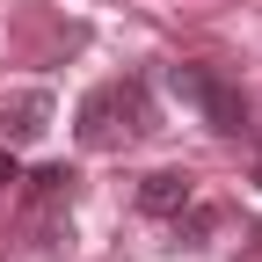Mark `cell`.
Listing matches in <instances>:
<instances>
[{
  "instance_id": "obj_3",
  "label": "cell",
  "mask_w": 262,
  "mask_h": 262,
  "mask_svg": "<svg viewBox=\"0 0 262 262\" xmlns=\"http://www.w3.org/2000/svg\"><path fill=\"white\" fill-rule=\"evenodd\" d=\"M182 204H196L189 168H153V175L139 182V211H146V219H175Z\"/></svg>"
},
{
  "instance_id": "obj_7",
  "label": "cell",
  "mask_w": 262,
  "mask_h": 262,
  "mask_svg": "<svg viewBox=\"0 0 262 262\" xmlns=\"http://www.w3.org/2000/svg\"><path fill=\"white\" fill-rule=\"evenodd\" d=\"M248 131H262V124H248ZM255 182H262V153H255Z\"/></svg>"
},
{
  "instance_id": "obj_2",
  "label": "cell",
  "mask_w": 262,
  "mask_h": 262,
  "mask_svg": "<svg viewBox=\"0 0 262 262\" xmlns=\"http://www.w3.org/2000/svg\"><path fill=\"white\" fill-rule=\"evenodd\" d=\"M168 88L182 95V102L204 117L219 139H241V131L255 124V110H248V95L226 80V73H211V66H168Z\"/></svg>"
},
{
  "instance_id": "obj_5",
  "label": "cell",
  "mask_w": 262,
  "mask_h": 262,
  "mask_svg": "<svg viewBox=\"0 0 262 262\" xmlns=\"http://www.w3.org/2000/svg\"><path fill=\"white\" fill-rule=\"evenodd\" d=\"M29 182V196H37V204H73V168H66V160H51V168H37V175H22Z\"/></svg>"
},
{
  "instance_id": "obj_4",
  "label": "cell",
  "mask_w": 262,
  "mask_h": 262,
  "mask_svg": "<svg viewBox=\"0 0 262 262\" xmlns=\"http://www.w3.org/2000/svg\"><path fill=\"white\" fill-rule=\"evenodd\" d=\"M44 124H51V95H44V88H29V95H15V102L0 110V131H8L15 146H22V139H37Z\"/></svg>"
},
{
  "instance_id": "obj_6",
  "label": "cell",
  "mask_w": 262,
  "mask_h": 262,
  "mask_svg": "<svg viewBox=\"0 0 262 262\" xmlns=\"http://www.w3.org/2000/svg\"><path fill=\"white\" fill-rule=\"evenodd\" d=\"M15 182H22V160H15V153H0V189H15Z\"/></svg>"
},
{
  "instance_id": "obj_1",
  "label": "cell",
  "mask_w": 262,
  "mask_h": 262,
  "mask_svg": "<svg viewBox=\"0 0 262 262\" xmlns=\"http://www.w3.org/2000/svg\"><path fill=\"white\" fill-rule=\"evenodd\" d=\"M153 131H160V117L146 102V80H102V88H88L80 110H73V139L88 153L124 146V139H153Z\"/></svg>"
}]
</instances>
